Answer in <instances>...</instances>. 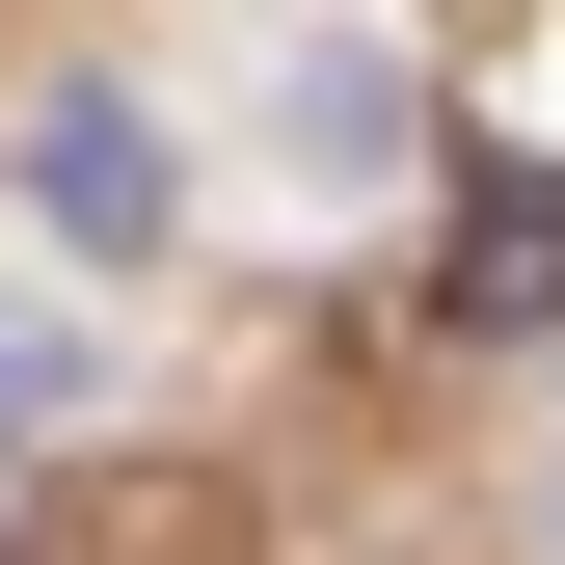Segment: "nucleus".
I'll use <instances>...</instances> for the list:
<instances>
[{
	"mask_svg": "<svg viewBox=\"0 0 565 565\" xmlns=\"http://www.w3.org/2000/svg\"><path fill=\"white\" fill-rule=\"evenodd\" d=\"M28 216H54V243H82V269H135V243H162V216H189V189H162V135H135L108 82H54V108H28Z\"/></svg>",
	"mask_w": 565,
	"mask_h": 565,
	"instance_id": "nucleus-1",
	"label": "nucleus"
},
{
	"mask_svg": "<svg viewBox=\"0 0 565 565\" xmlns=\"http://www.w3.org/2000/svg\"><path fill=\"white\" fill-rule=\"evenodd\" d=\"M458 323H565V189L512 162V189H458V269H431Z\"/></svg>",
	"mask_w": 565,
	"mask_h": 565,
	"instance_id": "nucleus-2",
	"label": "nucleus"
},
{
	"mask_svg": "<svg viewBox=\"0 0 565 565\" xmlns=\"http://www.w3.org/2000/svg\"><path fill=\"white\" fill-rule=\"evenodd\" d=\"M297 162H404V82H377V54H297Z\"/></svg>",
	"mask_w": 565,
	"mask_h": 565,
	"instance_id": "nucleus-3",
	"label": "nucleus"
},
{
	"mask_svg": "<svg viewBox=\"0 0 565 565\" xmlns=\"http://www.w3.org/2000/svg\"><path fill=\"white\" fill-rule=\"evenodd\" d=\"M54 404H82V323H54V297H0V458H28Z\"/></svg>",
	"mask_w": 565,
	"mask_h": 565,
	"instance_id": "nucleus-4",
	"label": "nucleus"
}]
</instances>
